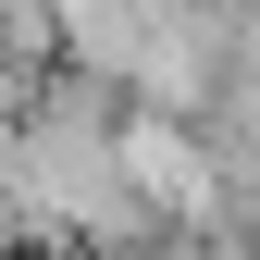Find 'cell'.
<instances>
[{
	"label": "cell",
	"mask_w": 260,
	"mask_h": 260,
	"mask_svg": "<svg viewBox=\"0 0 260 260\" xmlns=\"http://www.w3.org/2000/svg\"><path fill=\"white\" fill-rule=\"evenodd\" d=\"M112 174H124V199L149 211V236H161V223H211V236H223V161H211L199 124L112 112Z\"/></svg>",
	"instance_id": "obj_1"
}]
</instances>
